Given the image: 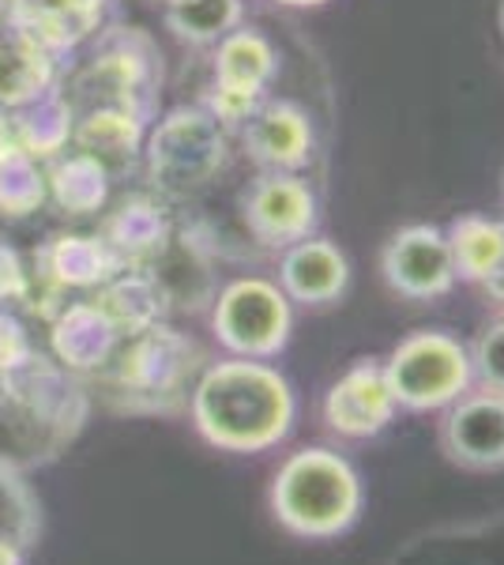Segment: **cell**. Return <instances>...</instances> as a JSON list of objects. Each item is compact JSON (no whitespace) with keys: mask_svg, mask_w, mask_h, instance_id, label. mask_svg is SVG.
Returning a JSON list of instances; mask_svg holds the SVG:
<instances>
[{"mask_svg":"<svg viewBox=\"0 0 504 565\" xmlns=\"http://www.w3.org/2000/svg\"><path fill=\"white\" fill-rule=\"evenodd\" d=\"M192 423L215 449L264 452L294 426V388L260 359L211 362L189 396Z\"/></svg>","mask_w":504,"mask_h":565,"instance_id":"obj_1","label":"cell"},{"mask_svg":"<svg viewBox=\"0 0 504 565\" xmlns=\"http://www.w3.org/2000/svg\"><path fill=\"white\" fill-rule=\"evenodd\" d=\"M87 412V392L76 373L45 354L0 373V460L20 471L57 460L84 430Z\"/></svg>","mask_w":504,"mask_h":565,"instance_id":"obj_2","label":"cell"},{"mask_svg":"<svg viewBox=\"0 0 504 565\" xmlns=\"http://www.w3.org/2000/svg\"><path fill=\"white\" fill-rule=\"evenodd\" d=\"M162 53L148 31L140 26H121L114 23L95 39L87 61H79L76 68H64L61 95L68 98L72 114H87V109H132L143 121L159 117L162 103Z\"/></svg>","mask_w":504,"mask_h":565,"instance_id":"obj_3","label":"cell"},{"mask_svg":"<svg viewBox=\"0 0 504 565\" xmlns=\"http://www.w3.org/2000/svg\"><path fill=\"white\" fill-rule=\"evenodd\" d=\"M271 509L282 527L305 540H332L357 521L362 482L332 449H301L271 482Z\"/></svg>","mask_w":504,"mask_h":565,"instance_id":"obj_4","label":"cell"},{"mask_svg":"<svg viewBox=\"0 0 504 565\" xmlns=\"http://www.w3.org/2000/svg\"><path fill=\"white\" fill-rule=\"evenodd\" d=\"M128 412H173L185 404L204 373V351L167 321L132 335L103 370Z\"/></svg>","mask_w":504,"mask_h":565,"instance_id":"obj_5","label":"cell"},{"mask_svg":"<svg viewBox=\"0 0 504 565\" xmlns=\"http://www.w3.org/2000/svg\"><path fill=\"white\" fill-rule=\"evenodd\" d=\"M230 136L204 106H178L154 117L143 140L148 178L167 196L200 193L230 162Z\"/></svg>","mask_w":504,"mask_h":565,"instance_id":"obj_6","label":"cell"},{"mask_svg":"<svg viewBox=\"0 0 504 565\" xmlns=\"http://www.w3.org/2000/svg\"><path fill=\"white\" fill-rule=\"evenodd\" d=\"M384 377L399 407L441 412L474 385L471 351L448 332H415L388 354Z\"/></svg>","mask_w":504,"mask_h":565,"instance_id":"obj_7","label":"cell"},{"mask_svg":"<svg viewBox=\"0 0 504 565\" xmlns=\"http://www.w3.org/2000/svg\"><path fill=\"white\" fill-rule=\"evenodd\" d=\"M211 328L234 359H275L290 343V298L279 282L260 276H242L226 282L211 302Z\"/></svg>","mask_w":504,"mask_h":565,"instance_id":"obj_8","label":"cell"},{"mask_svg":"<svg viewBox=\"0 0 504 565\" xmlns=\"http://www.w3.org/2000/svg\"><path fill=\"white\" fill-rule=\"evenodd\" d=\"M279 72V53L256 26H234L215 42V76L204 95V106L226 132H237L245 117L268 98V87Z\"/></svg>","mask_w":504,"mask_h":565,"instance_id":"obj_9","label":"cell"},{"mask_svg":"<svg viewBox=\"0 0 504 565\" xmlns=\"http://www.w3.org/2000/svg\"><path fill=\"white\" fill-rule=\"evenodd\" d=\"M242 215L256 242L268 249H287L301 238H313L320 204L305 178L260 170V178L242 196Z\"/></svg>","mask_w":504,"mask_h":565,"instance_id":"obj_10","label":"cell"},{"mask_svg":"<svg viewBox=\"0 0 504 565\" xmlns=\"http://www.w3.org/2000/svg\"><path fill=\"white\" fill-rule=\"evenodd\" d=\"M380 271L388 287L403 298L429 302V298H444L455 287V264L452 249L441 226L415 223L392 234V242L380 253Z\"/></svg>","mask_w":504,"mask_h":565,"instance_id":"obj_11","label":"cell"},{"mask_svg":"<svg viewBox=\"0 0 504 565\" xmlns=\"http://www.w3.org/2000/svg\"><path fill=\"white\" fill-rule=\"evenodd\" d=\"M237 140L256 167L275 174H298L317 148L309 114L287 98H264L237 129Z\"/></svg>","mask_w":504,"mask_h":565,"instance_id":"obj_12","label":"cell"},{"mask_svg":"<svg viewBox=\"0 0 504 565\" xmlns=\"http://www.w3.org/2000/svg\"><path fill=\"white\" fill-rule=\"evenodd\" d=\"M121 271L128 268L98 234H53L34 249V276L45 298H57L64 290H98Z\"/></svg>","mask_w":504,"mask_h":565,"instance_id":"obj_13","label":"cell"},{"mask_svg":"<svg viewBox=\"0 0 504 565\" xmlns=\"http://www.w3.org/2000/svg\"><path fill=\"white\" fill-rule=\"evenodd\" d=\"M396 396L384 377V362L362 359L335 381L324 399V418L339 437H373L396 418Z\"/></svg>","mask_w":504,"mask_h":565,"instance_id":"obj_14","label":"cell"},{"mask_svg":"<svg viewBox=\"0 0 504 565\" xmlns=\"http://www.w3.org/2000/svg\"><path fill=\"white\" fill-rule=\"evenodd\" d=\"M444 452L463 468H501L504 463V396L463 392L444 415Z\"/></svg>","mask_w":504,"mask_h":565,"instance_id":"obj_15","label":"cell"},{"mask_svg":"<svg viewBox=\"0 0 504 565\" xmlns=\"http://www.w3.org/2000/svg\"><path fill=\"white\" fill-rule=\"evenodd\" d=\"M114 0H26L20 15V31L34 42L68 61L79 45L95 42L98 34L114 26Z\"/></svg>","mask_w":504,"mask_h":565,"instance_id":"obj_16","label":"cell"},{"mask_svg":"<svg viewBox=\"0 0 504 565\" xmlns=\"http://www.w3.org/2000/svg\"><path fill=\"white\" fill-rule=\"evenodd\" d=\"M148 129L151 125L143 117H136L132 109H117V106L87 109V114L76 117L72 151H84L109 178H121L128 170H136V162L143 159Z\"/></svg>","mask_w":504,"mask_h":565,"instance_id":"obj_17","label":"cell"},{"mask_svg":"<svg viewBox=\"0 0 504 565\" xmlns=\"http://www.w3.org/2000/svg\"><path fill=\"white\" fill-rule=\"evenodd\" d=\"M121 332L95 302H68L53 317L50 348L68 373H103L121 348Z\"/></svg>","mask_w":504,"mask_h":565,"instance_id":"obj_18","label":"cell"},{"mask_svg":"<svg viewBox=\"0 0 504 565\" xmlns=\"http://www.w3.org/2000/svg\"><path fill=\"white\" fill-rule=\"evenodd\" d=\"M346 279H351V264L328 238H301L282 249L279 287L290 302L328 306L346 290Z\"/></svg>","mask_w":504,"mask_h":565,"instance_id":"obj_19","label":"cell"},{"mask_svg":"<svg viewBox=\"0 0 504 565\" xmlns=\"http://www.w3.org/2000/svg\"><path fill=\"white\" fill-rule=\"evenodd\" d=\"M64 79V61L39 45L20 26L0 34V109L12 114L34 98L57 90Z\"/></svg>","mask_w":504,"mask_h":565,"instance_id":"obj_20","label":"cell"},{"mask_svg":"<svg viewBox=\"0 0 504 565\" xmlns=\"http://www.w3.org/2000/svg\"><path fill=\"white\" fill-rule=\"evenodd\" d=\"M114 257L125 268H151L173 242V218L162 204L143 196L125 200L117 212H109L103 218V231H98Z\"/></svg>","mask_w":504,"mask_h":565,"instance_id":"obj_21","label":"cell"},{"mask_svg":"<svg viewBox=\"0 0 504 565\" xmlns=\"http://www.w3.org/2000/svg\"><path fill=\"white\" fill-rule=\"evenodd\" d=\"M90 302L109 317V324L121 332V340H132V335L162 324L170 313V298L162 290V282L151 276V268L121 271L106 287H98Z\"/></svg>","mask_w":504,"mask_h":565,"instance_id":"obj_22","label":"cell"},{"mask_svg":"<svg viewBox=\"0 0 504 565\" xmlns=\"http://www.w3.org/2000/svg\"><path fill=\"white\" fill-rule=\"evenodd\" d=\"M8 129H12V143L34 154L39 162H53L57 154L72 148V129H76V114H72L68 98L57 90L34 98L20 109L8 114Z\"/></svg>","mask_w":504,"mask_h":565,"instance_id":"obj_23","label":"cell"},{"mask_svg":"<svg viewBox=\"0 0 504 565\" xmlns=\"http://www.w3.org/2000/svg\"><path fill=\"white\" fill-rule=\"evenodd\" d=\"M42 535V509L23 471L0 460V562L26 565V551Z\"/></svg>","mask_w":504,"mask_h":565,"instance_id":"obj_24","label":"cell"},{"mask_svg":"<svg viewBox=\"0 0 504 565\" xmlns=\"http://www.w3.org/2000/svg\"><path fill=\"white\" fill-rule=\"evenodd\" d=\"M109 185H114V178L95 159L72 148L57 154L50 162V174H45V189L64 215H98L109 200Z\"/></svg>","mask_w":504,"mask_h":565,"instance_id":"obj_25","label":"cell"},{"mask_svg":"<svg viewBox=\"0 0 504 565\" xmlns=\"http://www.w3.org/2000/svg\"><path fill=\"white\" fill-rule=\"evenodd\" d=\"M448 249H452L455 279L463 282H482L497 271L504 260V223L485 215H460L448 223L444 231Z\"/></svg>","mask_w":504,"mask_h":565,"instance_id":"obj_26","label":"cell"},{"mask_svg":"<svg viewBox=\"0 0 504 565\" xmlns=\"http://www.w3.org/2000/svg\"><path fill=\"white\" fill-rule=\"evenodd\" d=\"M242 0H162L167 26L189 45H215L242 26Z\"/></svg>","mask_w":504,"mask_h":565,"instance_id":"obj_27","label":"cell"},{"mask_svg":"<svg viewBox=\"0 0 504 565\" xmlns=\"http://www.w3.org/2000/svg\"><path fill=\"white\" fill-rule=\"evenodd\" d=\"M45 200H50V189H45L42 162L15 143L0 148V215L26 218L39 212Z\"/></svg>","mask_w":504,"mask_h":565,"instance_id":"obj_28","label":"cell"},{"mask_svg":"<svg viewBox=\"0 0 504 565\" xmlns=\"http://www.w3.org/2000/svg\"><path fill=\"white\" fill-rule=\"evenodd\" d=\"M471 351V373L485 392L504 396V321H493L485 332L474 340Z\"/></svg>","mask_w":504,"mask_h":565,"instance_id":"obj_29","label":"cell"},{"mask_svg":"<svg viewBox=\"0 0 504 565\" xmlns=\"http://www.w3.org/2000/svg\"><path fill=\"white\" fill-rule=\"evenodd\" d=\"M34 354H39V348H34L26 324L12 313V309L0 306V373L20 370L23 362L34 359Z\"/></svg>","mask_w":504,"mask_h":565,"instance_id":"obj_30","label":"cell"},{"mask_svg":"<svg viewBox=\"0 0 504 565\" xmlns=\"http://www.w3.org/2000/svg\"><path fill=\"white\" fill-rule=\"evenodd\" d=\"M34 290L31 271L20 257V249H12L8 242H0V306L8 302H26Z\"/></svg>","mask_w":504,"mask_h":565,"instance_id":"obj_31","label":"cell"},{"mask_svg":"<svg viewBox=\"0 0 504 565\" xmlns=\"http://www.w3.org/2000/svg\"><path fill=\"white\" fill-rule=\"evenodd\" d=\"M23 8H26V0H0V34L12 31V26L20 23Z\"/></svg>","mask_w":504,"mask_h":565,"instance_id":"obj_32","label":"cell"},{"mask_svg":"<svg viewBox=\"0 0 504 565\" xmlns=\"http://www.w3.org/2000/svg\"><path fill=\"white\" fill-rule=\"evenodd\" d=\"M482 290L490 298H497V302H504V260L497 264V271H493V276L482 282Z\"/></svg>","mask_w":504,"mask_h":565,"instance_id":"obj_33","label":"cell"},{"mask_svg":"<svg viewBox=\"0 0 504 565\" xmlns=\"http://www.w3.org/2000/svg\"><path fill=\"white\" fill-rule=\"evenodd\" d=\"M271 4H282V8H320L328 0H271Z\"/></svg>","mask_w":504,"mask_h":565,"instance_id":"obj_34","label":"cell"},{"mask_svg":"<svg viewBox=\"0 0 504 565\" xmlns=\"http://www.w3.org/2000/svg\"><path fill=\"white\" fill-rule=\"evenodd\" d=\"M12 143V129H8V114L0 109V148H8Z\"/></svg>","mask_w":504,"mask_h":565,"instance_id":"obj_35","label":"cell"},{"mask_svg":"<svg viewBox=\"0 0 504 565\" xmlns=\"http://www.w3.org/2000/svg\"><path fill=\"white\" fill-rule=\"evenodd\" d=\"M501 31H504V0H501Z\"/></svg>","mask_w":504,"mask_h":565,"instance_id":"obj_36","label":"cell"},{"mask_svg":"<svg viewBox=\"0 0 504 565\" xmlns=\"http://www.w3.org/2000/svg\"><path fill=\"white\" fill-rule=\"evenodd\" d=\"M501 189H504V185H501Z\"/></svg>","mask_w":504,"mask_h":565,"instance_id":"obj_37","label":"cell"}]
</instances>
